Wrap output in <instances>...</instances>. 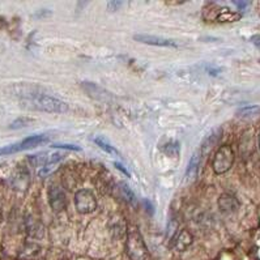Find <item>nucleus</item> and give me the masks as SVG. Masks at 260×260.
<instances>
[{"instance_id": "1", "label": "nucleus", "mask_w": 260, "mask_h": 260, "mask_svg": "<svg viewBox=\"0 0 260 260\" xmlns=\"http://www.w3.org/2000/svg\"><path fill=\"white\" fill-rule=\"evenodd\" d=\"M29 102L35 109L46 113H53V114H63L65 111H68V105L64 101L42 93H31Z\"/></svg>"}, {"instance_id": "2", "label": "nucleus", "mask_w": 260, "mask_h": 260, "mask_svg": "<svg viewBox=\"0 0 260 260\" xmlns=\"http://www.w3.org/2000/svg\"><path fill=\"white\" fill-rule=\"evenodd\" d=\"M126 253L127 257L130 258V260H145L146 257H148L145 242H144L142 234L136 228L131 229L130 233H128Z\"/></svg>"}, {"instance_id": "3", "label": "nucleus", "mask_w": 260, "mask_h": 260, "mask_svg": "<svg viewBox=\"0 0 260 260\" xmlns=\"http://www.w3.org/2000/svg\"><path fill=\"white\" fill-rule=\"evenodd\" d=\"M234 160H235V154H234L231 145H229V144L221 145L214 154L213 161H212V169L217 175L225 174L226 172H229L231 169Z\"/></svg>"}, {"instance_id": "4", "label": "nucleus", "mask_w": 260, "mask_h": 260, "mask_svg": "<svg viewBox=\"0 0 260 260\" xmlns=\"http://www.w3.org/2000/svg\"><path fill=\"white\" fill-rule=\"evenodd\" d=\"M47 142H49V138L46 135H33V136L24 139L21 142L0 148V156H9V154L19 153V152H23V150L35 148V146L45 144Z\"/></svg>"}, {"instance_id": "5", "label": "nucleus", "mask_w": 260, "mask_h": 260, "mask_svg": "<svg viewBox=\"0 0 260 260\" xmlns=\"http://www.w3.org/2000/svg\"><path fill=\"white\" fill-rule=\"evenodd\" d=\"M75 205L79 213L88 214L94 212L97 208L96 196L93 195L92 191L89 190H79L75 195Z\"/></svg>"}, {"instance_id": "6", "label": "nucleus", "mask_w": 260, "mask_h": 260, "mask_svg": "<svg viewBox=\"0 0 260 260\" xmlns=\"http://www.w3.org/2000/svg\"><path fill=\"white\" fill-rule=\"evenodd\" d=\"M134 39L136 42L145 43L150 46H158V47H170V49H176L179 45L173 41V39L164 38V37H158V35L152 34H135Z\"/></svg>"}, {"instance_id": "7", "label": "nucleus", "mask_w": 260, "mask_h": 260, "mask_svg": "<svg viewBox=\"0 0 260 260\" xmlns=\"http://www.w3.org/2000/svg\"><path fill=\"white\" fill-rule=\"evenodd\" d=\"M49 203L55 212H60L65 208L67 200H65V192L59 186H50L49 188Z\"/></svg>"}, {"instance_id": "8", "label": "nucleus", "mask_w": 260, "mask_h": 260, "mask_svg": "<svg viewBox=\"0 0 260 260\" xmlns=\"http://www.w3.org/2000/svg\"><path fill=\"white\" fill-rule=\"evenodd\" d=\"M83 88L87 93H88L89 96L94 98L97 101H107L109 100V97H110V93L105 90L104 88H101L94 83H83Z\"/></svg>"}, {"instance_id": "9", "label": "nucleus", "mask_w": 260, "mask_h": 260, "mask_svg": "<svg viewBox=\"0 0 260 260\" xmlns=\"http://www.w3.org/2000/svg\"><path fill=\"white\" fill-rule=\"evenodd\" d=\"M200 162H202V154L200 153H194V156L191 157V160L188 162V166L186 169V180L187 182H194L198 176V173H199L200 168Z\"/></svg>"}, {"instance_id": "10", "label": "nucleus", "mask_w": 260, "mask_h": 260, "mask_svg": "<svg viewBox=\"0 0 260 260\" xmlns=\"http://www.w3.org/2000/svg\"><path fill=\"white\" fill-rule=\"evenodd\" d=\"M241 17L242 15L239 12L231 11L229 8H221L216 15V21L218 23H234V21L241 20Z\"/></svg>"}, {"instance_id": "11", "label": "nucleus", "mask_w": 260, "mask_h": 260, "mask_svg": "<svg viewBox=\"0 0 260 260\" xmlns=\"http://www.w3.org/2000/svg\"><path fill=\"white\" fill-rule=\"evenodd\" d=\"M218 205L221 208L222 212H233L238 208V202L234 196L230 195H222L218 200Z\"/></svg>"}, {"instance_id": "12", "label": "nucleus", "mask_w": 260, "mask_h": 260, "mask_svg": "<svg viewBox=\"0 0 260 260\" xmlns=\"http://www.w3.org/2000/svg\"><path fill=\"white\" fill-rule=\"evenodd\" d=\"M192 242V237L190 235L187 230H183L182 233H180L179 238L176 239V249L179 250V251H183L188 247V246L191 245Z\"/></svg>"}, {"instance_id": "13", "label": "nucleus", "mask_w": 260, "mask_h": 260, "mask_svg": "<svg viewBox=\"0 0 260 260\" xmlns=\"http://www.w3.org/2000/svg\"><path fill=\"white\" fill-rule=\"evenodd\" d=\"M93 142L96 143L97 145L100 146V148L102 150H105L106 153H109V154H118V150L115 149V148L113 145H110V143L107 142V140L105 138H102V136H97V138L93 139Z\"/></svg>"}, {"instance_id": "14", "label": "nucleus", "mask_w": 260, "mask_h": 260, "mask_svg": "<svg viewBox=\"0 0 260 260\" xmlns=\"http://www.w3.org/2000/svg\"><path fill=\"white\" fill-rule=\"evenodd\" d=\"M122 192L123 195H124V198L128 200V203L132 204V205H136V204H138V196H136V194H135L126 183H122Z\"/></svg>"}, {"instance_id": "15", "label": "nucleus", "mask_w": 260, "mask_h": 260, "mask_svg": "<svg viewBox=\"0 0 260 260\" xmlns=\"http://www.w3.org/2000/svg\"><path fill=\"white\" fill-rule=\"evenodd\" d=\"M31 122H33V119H29V118H19V119H16L15 122L12 123V124H11V128H13V130H17V128H21V127L29 126V124H30Z\"/></svg>"}, {"instance_id": "16", "label": "nucleus", "mask_w": 260, "mask_h": 260, "mask_svg": "<svg viewBox=\"0 0 260 260\" xmlns=\"http://www.w3.org/2000/svg\"><path fill=\"white\" fill-rule=\"evenodd\" d=\"M53 148H59V149H69V150H80V146L73 145V144H54Z\"/></svg>"}, {"instance_id": "17", "label": "nucleus", "mask_w": 260, "mask_h": 260, "mask_svg": "<svg viewBox=\"0 0 260 260\" xmlns=\"http://www.w3.org/2000/svg\"><path fill=\"white\" fill-rule=\"evenodd\" d=\"M257 111H259V107H246V109H243V110L239 111V115H251V114H255Z\"/></svg>"}, {"instance_id": "18", "label": "nucleus", "mask_w": 260, "mask_h": 260, "mask_svg": "<svg viewBox=\"0 0 260 260\" xmlns=\"http://www.w3.org/2000/svg\"><path fill=\"white\" fill-rule=\"evenodd\" d=\"M122 4H123L122 1H109V3H107V8H109V11L114 12L116 11Z\"/></svg>"}, {"instance_id": "19", "label": "nucleus", "mask_w": 260, "mask_h": 260, "mask_svg": "<svg viewBox=\"0 0 260 260\" xmlns=\"http://www.w3.org/2000/svg\"><path fill=\"white\" fill-rule=\"evenodd\" d=\"M114 165H115V166H116V169H119V170H122V172L124 173V174H127V175H130V172H128V170H127V169L123 168V165L118 164V162H115Z\"/></svg>"}, {"instance_id": "20", "label": "nucleus", "mask_w": 260, "mask_h": 260, "mask_svg": "<svg viewBox=\"0 0 260 260\" xmlns=\"http://www.w3.org/2000/svg\"><path fill=\"white\" fill-rule=\"evenodd\" d=\"M234 4H235V5H238L239 8H245V7H247V5H249V3H247V1H234Z\"/></svg>"}, {"instance_id": "21", "label": "nucleus", "mask_w": 260, "mask_h": 260, "mask_svg": "<svg viewBox=\"0 0 260 260\" xmlns=\"http://www.w3.org/2000/svg\"><path fill=\"white\" fill-rule=\"evenodd\" d=\"M253 41H254V43H255V45L260 46V37H254Z\"/></svg>"}, {"instance_id": "22", "label": "nucleus", "mask_w": 260, "mask_h": 260, "mask_svg": "<svg viewBox=\"0 0 260 260\" xmlns=\"http://www.w3.org/2000/svg\"><path fill=\"white\" fill-rule=\"evenodd\" d=\"M258 145H259V149H260V134L259 136H258Z\"/></svg>"}]
</instances>
